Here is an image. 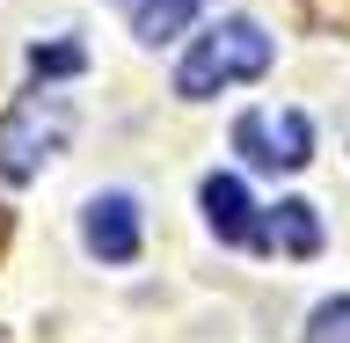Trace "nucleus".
<instances>
[{
  "label": "nucleus",
  "mask_w": 350,
  "mask_h": 343,
  "mask_svg": "<svg viewBox=\"0 0 350 343\" xmlns=\"http://www.w3.org/2000/svg\"><path fill=\"white\" fill-rule=\"evenodd\" d=\"M66 131H73V103H66V95H51V88L22 95V103L8 110V125H0V175H8V183H29V175L66 147Z\"/></svg>",
  "instance_id": "2"
},
{
  "label": "nucleus",
  "mask_w": 350,
  "mask_h": 343,
  "mask_svg": "<svg viewBox=\"0 0 350 343\" xmlns=\"http://www.w3.org/2000/svg\"><path fill=\"white\" fill-rule=\"evenodd\" d=\"M204 219H212L219 241H234V249H270V234L256 227V205L241 190L234 175H204Z\"/></svg>",
  "instance_id": "5"
},
{
  "label": "nucleus",
  "mask_w": 350,
  "mask_h": 343,
  "mask_svg": "<svg viewBox=\"0 0 350 343\" xmlns=\"http://www.w3.org/2000/svg\"><path fill=\"white\" fill-rule=\"evenodd\" d=\"M117 8L131 15V29H139L146 44H161V37H175V29H183L204 0H117Z\"/></svg>",
  "instance_id": "6"
},
{
  "label": "nucleus",
  "mask_w": 350,
  "mask_h": 343,
  "mask_svg": "<svg viewBox=\"0 0 350 343\" xmlns=\"http://www.w3.org/2000/svg\"><path fill=\"white\" fill-rule=\"evenodd\" d=\"M88 249H95V256L103 263H131L139 256V205H131L124 190H109V197H95V205H88Z\"/></svg>",
  "instance_id": "4"
},
{
  "label": "nucleus",
  "mask_w": 350,
  "mask_h": 343,
  "mask_svg": "<svg viewBox=\"0 0 350 343\" xmlns=\"http://www.w3.org/2000/svg\"><path fill=\"white\" fill-rule=\"evenodd\" d=\"M234 147L256 161V168H306L314 161V125H306L299 110H248L234 125Z\"/></svg>",
  "instance_id": "3"
},
{
  "label": "nucleus",
  "mask_w": 350,
  "mask_h": 343,
  "mask_svg": "<svg viewBox=\"0 0 350 343\" xmlns=\"http://www.w3.org/2000/svg\"><path fill=\"white\" fill-rule=\"evenodd\" d=\"M270 241H278L284 256H314V249H321V219H314V205L284 197V205H278V219H270Z\"/></svg>",
  "instance_id": "7"
},
{
  "label": "nucleus",
  "mask_w": 350,
  "mask_h": 343,
  "mask_svg": "<svg viewBox=\"0 0 350 343\" xmlns=\"http://www.w3.org/2000/svg\"><path fill=\"white\" fill-rule=\"evenodd\" d=\"M37 73H81V44H37Z\"/></svg>",
  "instance_id": "9"
},
{
  "label": "nucleus",
  "mask_w": 350,
  "mask_h": 343,
  "mask_svg": "<svg viewBox=\"0 0 350 343\" xmlns=\"http://www.w3.org/2000/svg\"><path fill=\"white\" fill-rule=\"evenodd\" d=\"M306 343H350V300H321V307H314Z\"/></svg>",
  "instance_id": "8"
},
{
  "label": "nucleus",
  "mask_w": 350,
  "mask_h": 343,
  "mask_svg": "<svg viewBox=\"0 0 350 343\" xmlns=\"http://www.w3.org/2000/svg\"><path fill=\"white\" fill-rule=\"evenodd\" d=\"M256 73H270V37H262V22L226 15V22H212V29L190 44V59L175 66V95L197 103V95H219V88L256 81Z\"/></svg>",
  "instance_id": "1"
}]
</instances>
